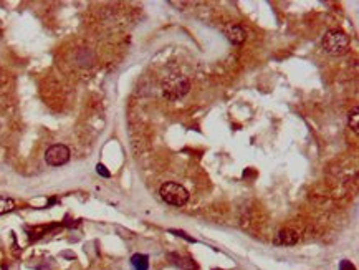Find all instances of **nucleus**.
I'll return each mask as SVG.
<instances>
[{"label": "nucleus", "instance_id": "f257e3e1", "mask_svg": "<svg viewBox=\"0 0 359 270\" xmlns=\"http://www.w3.org/2000/svg\"><path fill=\"white\" fill-rule=\"evenodd\" d=\"M323 49L330 55H343L349 49V37L343 30H330L323 37Z\"/></svg>", "mask_w": 359, "mask_h": 270}, {"label": "nucleus", "instance_id": "f03ea898", "mask_svg": "<svg viewBox=\"0 0 359 270\" xmlns=\"http://www.w3.org/2000/svg\"><path fill=\"white\" fill-rule=\"evenodd\" d=\"M159 194L166 204L174 207H181L189 201V191L185 189L182 184H177V183H164L161 186Z\"/></svg>", "mask_w": 359, "mask_h": 270}, {"label": "nucleus", "instance_id": "7ed1b4c3", "mask_svg": "<svg viewBox=\"0 0 359 270\" xmlns=\"http://www.w3.org/2000/svg\"><path fill=\"white\" fill-rule=\"evenodd\" d=\"M190 88V81L189 78H185L184 75H171L169 78H166L163 83V89H164V97L167 100H179L187 95Z\"/></svg>", "mask_w": 359, "mask_h": 270}, {"label": "nucleus", "instance_id": "20e7f679", "mask_svg": "<svg viewBox=\"0 0 359 270\" xmlns=\"http://www.w3.org/2000/svg\"><path fill=\"white\" fill-rule=\"evenodd\" d=\"M45 161L48 166L53 167H58V166H63L67 164L70 161V149L68 146L65 145H53L46 149L45 153Z\"/></svg>", "mask_w": 359, "mask_h": 270}, {"label": "nucleus", "instance_id": "39448f33", "mask_svg": "<svg viewBox=\"0 0 359 270\" xmlns=\"http://www.w3.org/2000/svg\"><path fill=\"white\" fill-rule=\"evenodd\" d=\"M300 232L295 229H280L273 237V244L277 247H291L300 241Z\"/></svg>", "mask_w": 359, "mask_h": 270}, {"label": "nucleus", "instance_id": "423d86ee", "mask_svg": "<svg viewBox=\"0 0 359 270\" xmlns=\"http://www.w3.org/2000/svg\"><path fill=\"white\" fill-rule=\"evenodd\" d=\"M227 38H229L233 45H242L245 38H247V32H245V28L240 25H232L227 30Z\"/></svg>", "mask_w": 359, "mask_h": 270}, {"label": "nucleus", "instance_id": "0eeeda50", "mask_svg": "<svg viewBox=\"0 0 359 270\" xmlns=\"http://www.w3.org/2000/svg\"><path fill=\"white\" fill-rule=\"evenodd\" d=\"M131 265L134 270H147L149 268V257L146 254H134L131 257Z\"/></svg>", "mask_w": 359, "mask_h": 270}, {"label": "nucleus", "instance_id": "6e6552de", "mask_svg": "<svg viewBox=\"0 0 359 270\" xmlns=\"http://www.w3.org/2000/svg\"><path fill=\"white\" fill-rule=\"evenodd\" d=\"M15 207H17V204H15L14 199H10V197H5V196H0V214L12 212Z\"/></svg>", "mask_w": 359, "mask_h": 270}, {"label": "nucleus", "instance_id": "1a4fd4ad", "mask_svg": "<svg viewBox=\"0 0 359 270\" xmlns=\"http://www.w3.org/2000/svg\"><path fill=\"white\" fill-rule=\"evenodd\" d=\"M348 123H349V126L352 128V131H354V133H357V126H359V110H357V108H352V110L349 111Z\"/></svg>", "mask_w": 359, "mask_h": 270}, {"label": "nucleus", "instance_id": "9d476101", "mask_svg": "<svg viewBox=\"0 0 359 270\" xmlns=\"http://www.w3.org/2000/svg\"><path fill=\"white\" fill-rule=\"evenodd\" d=\"M169 232H171V234H174V236H179V237H182V239H185V241H187V242H192V244H195V242H197L194 237H190V236H187V234H185L184 231H176V229H169Z\"/></svg>", "mask_w": 359, "mask_h": 270}, {"label": "nucleus", "instance_id": "9b49d317", "mask_svg": "<svg viewBox=\"0 0 359 270\" xmlns=\"http://www.w3.org/2000/svg\"><path fill=\"white\" fill-rule=\"evenodd\" d=\"M96 172L99 174V176H103V177H110L111 176V172L106 169V166L105 164H101V163H98L96 164Z\"/></svg>", "mask_w": 359, "mask_h": 270}, {"label": "nucleus", "instance_id": "f8f14e48", "mask_svg": "<svg viewBox=\"0 0 359 270\" xmlns=\"http://www.w3.org/2000/svg\"><path fill=\"white\" fill-rule=\"evenodd\" d=\"M339 270H356V267H354V263H351L349 260H341Z\"/></svg>", "mask_w": 359, "mask_h": 270}, {"label": "nucleus", "instance_id": "ddd939ff", "mask_svg": "<svg viewBox=\"0 0 359 270\" xmlns=\"http://www.w3.org/2000/svg\"><path fill=\"white\" fill-rule=\"evenodd\" d=\"M2 270H7V267H4V268H2Z\"/></svg>", "mask_w": 359, "mask_h": 270}]
</instances>
